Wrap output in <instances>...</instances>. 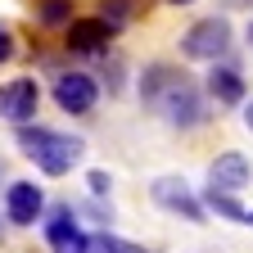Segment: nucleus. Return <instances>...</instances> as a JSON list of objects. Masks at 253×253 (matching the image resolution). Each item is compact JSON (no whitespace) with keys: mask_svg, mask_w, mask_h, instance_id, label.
Returning <instances> with one entry per match:
<instances>
[{"mask_svg":"<svg viewBox=\"0 0 253 253\" xmlns=\"http://www.w3.org/2000/svg\"><path fill=\"white\" fill-rule=\"evenodd\" d=\"M208 204H212L221 217H231V221H249V212H244V208H240V204L226 195V190H208Z\"/></svg>","mask_w":253,"mask_h":253,"instance_id":"obj_12","label":"nucleus"},{"mask_svg":"<svg viewBox=\"0 0 253 253\" xmlns=\"http://www.w3.org/2000/svg\"><path fill=\"white\" fill-rule=\"evenodd\" d=\"M249 221H253V212H249Z\"/></svg>","mask_w":253,"mask_h":253,"instance_id":"obj_19","label":"nucleus"},{"mask_svg":"<svg viewBox=\"0 0 253 253\" xmlns=\"http://www.w3.org/2000/svg\"><path fill=\"white\" fill-rule=\"evenodd\" d=\"M140 100H145L154 113H163L172 126H195V122L204 118V100H199L195 82H190L181 68H168V63H154V68L145 73Z\"/></svg>","mask_w":253,"mask_h":253,"instance_id":"obj_1","label":"nucleus"},{"mask_svg":"<svg viewBox=\"0 0 253 253\" xmlns=\"http://www.w3.org/2000/svg\"><path fill=\"white\" fill-rule=\"evenodd\" d=\"M18 145H23L27 158H37V168L50 172V176H63L82 158V140L59 136V131H45V126H23V131H18Z\"/></svg>","mask_w":253,"mask_h":253,"instance_id":"obj_2","label":"nucleus"},{"mask_svg":"<svg viewBox=\"0 0 253 253\" xmlns=\"http://www.w3.org/2000/svg\"><path fill=\"white\" fill-rule=\"evenodd\" d=\"M212 190H240V185H249V158L244 154H221L217 163H212Z\"/></svg>","mask_w":253,"mask_h":253,"instance_id":"obj_10","label":"nucleus"},{"mask_svg":"<svg viewBox=\"0 0 253 253\" xmlns=\"http://www.w3.org/2000/svg\"><path fill=\"white\" fill-rule=\"evenodd\" d=\"M208 90L217 95L221 104H240V100H244V77H240L235 68H212V77H208Z\"/></svg>","mask_w":253,"mask_h":253,"instance_id":"obj_11","label":"nucleus"},{"mask_svg":"<svg viewBox=\"0 0 253 253\" xmlns=\"http://www.w3.org/2000/svg\"><path fill=\"white\" fill-rule=\"evenodd\" d=\"M37 14H41V23L54 27V23H68V18H73V5H68V0H41Z\"/></svg>","mask_w":253,"mask_h":253,"instance_id":"obj_14","label":"nucleus"},{"mask_svg":"<svg viewBox=\"0 0 253 253\" xmlns=\"http://www.w3.org/2000/svg\"><path fill=\"white\" fill-rule=\"evenodd\" d=\"M154 199L163 204V208H172V212H185L190 221H204V208H199V199L185 190V181H176V176H163V181H154Z\"/></svg>","mask_w":253,"mask_h":253,"instance_id":"obj_6","label":"nucleus"},{"mask_svg":"<svg viewBox=\"0 0 253 253\" xmlns=\"http://www.w3.org/2000/svg\"><path fill=\"white\" fill-rule=\"evenodd\" d=\"M9 50H14V41H9V32H5V27H0V63H5V59H9Z\"/></svg>","mask_w":253,"mask_h":253,"instance_id":"obj_15","label":"nucleus"},{"mask_svg":"<svg viewBox=\"0 0 253 253\" xmlns=\"http://www.w3.org/2000/svg\"><path fill=\"white\" fill-rule=\"evenodd\" d=\"M54 100H59L63 113H90L95 100H100V86H95L86 73H63L54 82Z\"/></svg>","mask_w":253,"mask_h":253,"instance_id":"obj_4","label":"nucleus"},{"mask_svg":"<svg viewBox=\"0 0 253 253\" xmlns=\"http://www.w3.org/2000/svg\"><path fill=\"white\" fill-rule=\"evenodd\" d=\"M109 37H113V23H104V18H77V23H68V45L82 50V54L100 50Z\"/></svg>","mask_w":253,"mask_h":253,"instance_id":"obj_9","label":"nucleus"},{"mask_svg":"<svg viewBox=\"0 0 253 253\" xmlns=\"http://www.w3.org/2000/svg\"><path fill=\"white\" fill-rule=\"evenodd\" d=\"M90 190H95V195H104V190H109V176H104V172H95V176H90Z\"/></svg>","mask_w":253,"mask_h":253,"instance_id":"obj_16","label":"nucleus"},{"mask_svg":"<svg viewBox=\"0 0 253 253\" xmlns=\"http://www.w3.org/2000/svg\"><path fill=\"white\" fill-rule=\"evenodd\" d=\"M37 100H41V90L32 77H14L0 86V118H9V122H27L32 113H37Z\"/></svg>","mask_w":253,"mask_h":253,"instance_id":"obj_5","label":"nucleus"},{"mask_svg":"<svg viewBox=\"0 0 253 253\" xmlns=\"http://www.w3.org/2000/svg\"><path fill=\"white\" fill-rule=\"evenodd\" d=\"M244 122H249V131H253V104H249V109H244Z\"/></svg>","mask_w":253,"mask_h":253,"instance_id":"obj_17","label":"nucleus"},{"mask_svg":"<svg viewBox=\"0 0 253 253\" xmlns=\"http://www.w3.org/2000/svg\"><path fill=\"white\" fill-rule=\"evenodd\" d=\"M45 240H50L54 253H90V240L77 231V221H73L68 212H59L50 226H45Z\"/></svg>","mask_w":253,"mask_h":253,"instance_id":"obj_8","label":"nucleus"},{"mask_svg":"<svg viewBox=\"0 0 253 253\" xmlns=\"http://www.w3.org/2000/svg\"><path fill=\"white\" fill-rule=\"evenodd\" d=\"M172 5H190V0H172Z\"/></svg>","mask_w":253,"mask_h":253,"instance_id":"obj_18","label":"nucleus"},{"mask_svg":"<svg viewBox=\"0 0 253 253\" xmlns=\"http://www.w3.org/2000/svg\"><path fill=\"white\" fill-rule=\"evenodd\" d=\"M90 253H145L140 244H126V240H118V235H95L90 240Z\"/></svg>","mask_w":253,"mask_h":253,"instance_id":"obj_13","label":"nucleus"},{"mask_svg":"<svg viewBox=\"0 0 253 253\" xmlns=\"http://www.w3.org/2000/svg\"><path fill=\"white\" fill-rule=\"evenodd\" d=\"M181 50L190 59H217V54H226L231 50V27H226V18H204V23H195L181 37Z\"/></svg>","mask_w":253,"mask_h":253,"instance_id":"obj_3","label":"nucleus"},{"mask_svg":"<svg viewBox=\"0 0 253 253\" xmlns=\"http://www.w3.org/2000/svg\"><path fill=\"white\" fill-rule=\"evenodd\" d=\"M41 190L32 181H14L9 195H5V208H9V221H18V226H32V221L41 217Z\"/></svg>","mask_w":253,"mask_h":253,"instance_id":"obj_7","label":"nucleus"}]
</instances>
